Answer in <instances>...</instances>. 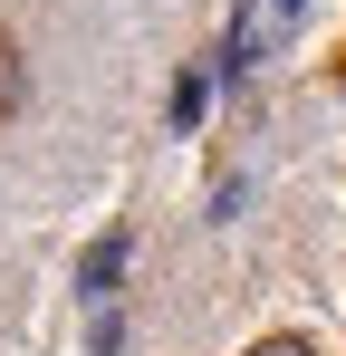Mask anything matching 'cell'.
I'll return each instance as SVG.
<instances>
[{
    "instance_id": "6da1fadb",
    "label": "cell",
    "mask_w": 346,
    "mask_h": 356,
    "mask_svg": "<svg viewBox=\"0 0 346 356\" xmlns=\"http://www.w3.org/2000/svg\"><path fill=\"white\" fill-rule=\"evenodd\" d=\"M298 10H308V0H240V19H231V39H222V58H212V77H250V67H260L288 29H298Z\"/></svg>"
},
{
    "instance_id": "7a4b0ae2",
    "label": "cell",
    "mask_w": 346,
    "mask_h": 356,
    "mask_svg": "<svg viewBox=\"0 0 346 356\" xmlns=\"http://www.w3.org/2000/svg\"><path fill=\"white\" fill-rule=\"evenodd\" d=\"M115 280H125V232L87 241V260H77V289H87V308H106V298H115Z\"/></svg>"
},
{
    "instance_id": "3957f363",
    "label": "cell",
    "mask_w": 346,
    "mask_h": 356,
    "mask_svg": "<svg viewBox=\"0 0 346 356\" xmlns=\"http://www.w3.org/2000/svg\"><path fill=\"white\" fill-rule=\"evenodd\" d=\"M202 106H212V67H183V77H173V135H192Z\"/></svg>"
},
{
    "instance_id": "277c9868",
    "label": "cell",
    "mask_w": 346,
    "mask_h": 356,
    "mask_svg": "<svg viewBox=\"0 0 346 356\" xmlns=\"http://www.w3.org/2000/svg\"><path fill=\"white\" fill-rule=\"evenodd\" d=\"M19 97H29V77H19V49H10V39H0V125L19 116Z\"/></svg>"
},
{
    "instance_id": "5b68a950",
    "label": "cell",
    "mask_w": 346,
    "mask_h": 356,
    "mask_svg": "<svg viewBox=\"0 0 346 356\" xmlns=\"http://www.w3.org/2000/svg\"><path fill=\"white\" fill-rule=\"evenodd\" d=\"M250 356H318V347H308V337H260Z\"/></svg>"
}]
</instances>
